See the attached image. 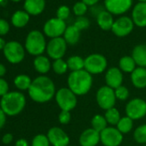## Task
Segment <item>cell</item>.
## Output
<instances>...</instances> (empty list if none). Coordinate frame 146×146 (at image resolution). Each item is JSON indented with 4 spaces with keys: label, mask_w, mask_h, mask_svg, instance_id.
<instances>
[{
    "label": "cell",
    "mask_w": 146,
    "mask_h": 146,
    "mask_svg": "<svg viewBox=\"0 0 146 146\" xmlns=\"http://www.w3.org/2000/svg\"><path fill=\"white\" fill-rule=\"evenodd\" d=\"M30 98L40 103L49 102L55 95V85L53 82L46 76H40L32 81L29 89Z\"/></svg>",
    "instance_id": "obj_1"
},
{
    "label": "cell",
    "mask_w": 146,
    "mask_h": 146,
    "mask_svg": "<svg viewBox=\"0 0 146 146\" xmlns=\"http://www.w3.org/2000/svg\"><path fill=\"white\" fill-rule=\"evenodd\" d=\"M92 83L91 74L85 70L71 71L67 79L68 88L76 96L87 94L92 87Z\"/></svg>",
    "instance_id": "obj_2"
},
{
    "label": "cell",
    "mask_w": 146,
    "mask_h": 146,
    "mask_svg": "<svg viewBox=\"0 0 146 146\" xmlns=\"http://www.w3.org/2000/svg\"><path fill=\"white\" fill-rule=\"evenodd\" d=\"M0 105L5 114L14 116L23 110L26 105V99L24 95L20 92H9L2 97Z\"/></svg>",
    "instance_id": "obj_3"
},
{
    "label": "cell",
    "mask_w": 146,
    "mask_h": 146,
    "mask_svg": "<svg viewBox=\"0 0 146 146\" xmlns=\"http://www.w3.org/2000/svg\"><path fill=\"white\" fill-rule=\"evenodd\" d=\"M25 48L31 55H41L46 49V40L42 33L38 30L31 31L27 36L25 41Z\"/></svg>",
    "instance_id": "obj_4"
},
{
    "label": "cell",
    "mask_w": 146,
    "mask_h": 146,
    "mask_svg": "<svg viewBox=\"0 0 146 146\" xmlns=\"http://www.w3.org/2000/svg\"><path fill=\"white\" fill-rule=\"evenodd\" d=\"M56 102L62 111H70L74 109L78 103L77 96L69 88L59 89L55 95Z\"/></svg>",
    "instance_id": "obj_5"
},
{
    "label": "cell",
    "mask_w": 146,
    "mask_h": 146,
    "mask_svg": "<svg viewBox=\"0 0 146 146\" xmlns=\"http://www.w3.org/2000/svg\"><path fill=\"white\" fill-rule=\"evenodd\" d=\"M108 66L107 58L99 53H93L84 58V70L90 74L102 73Z\"/></svg>",
    "instance_id": "obj_6"
},
{
    "label": "cell",
    "mask_w": 146,
    "mask_h": 146,
    "mask_svg": "<svg viewBox=\"0 0 146 146\" xmlns=\"http://www.w3.org/2000/svg\"><path fill=\"white\" fill-rule=\"evenodd\" d=\"M96 102L99 107L104 110L114 108L116 102L114 90L107 85L101 87L96 93Z\"/></svg>",
    "instance_id": "obj_7"
},
{
    "label": "cell",
    "mask_w": 146,
    "mask_h": 146,
    "mask_svg": "<svg viewBox=\"0 0 146 146\" xmlns=\"http://www.w3.org/2000/svg\"><path fill=\"white\" fill-rule=\"evenodd\" d=\"M4 54L6 59L11 64H18L22 62L25 56L23 46L17 41H10L6 43L4 49Z\"/></svg>",
    "instance_id": "obj_8"
},
{
    "label": "cell",
    "mask_w": 146,
    "mask_h": 146,
    "mask_svg": "<svg viewBox=\"0 0 146 146\" xmlns=\"http://www.w3.org/2000/svg\"><path fill=\"white\" fill-rule=\"evenodd\" d=\"M125 113L132 120L143 118L146 115V102L140 98L131 100L125 106Z\"/></svg>",
    "instance_id": "obj_9"
},
{
    "label": "cell",
    "mask_w": 146,
    "mask_h": 146,
    "mask_svg": "<svg viewBox=\"0 0 146 146\" xmlns=\"http://www.w3.org/2000/svg\"><path fill=\"white\" fill-rule=\"evenodd\" d=\"M67 49V43L63 37L52 39L46 45V52L48 56L54 60L62 58L65 54Z\"/></svg>",
    "instance_id": "obj_10"
},
{
    "label": "cell",
    "mask_w": 146,
    "mask_h": 146,
    "mask_svg": "<svg viewBox=\"0 0 146 146\" xmlns=\"http://www.w3.org/2000/svg\"><path fill=\"white\" fill-rule=\"evenodd\" d=\"M66 28L67 27L64 21L58 18H52L45 23L43 31L46 36L53 39L64 35Z\"/></svg>",
    "instance_id": "obj_11"
},
{
    "label": "cell",
    "mask_w": 146,
    "mask_h": 146,
    "mask_svg": "<svg viewBox=\"0 0 146 146\" xmlns=\"http://www.w3.org/2000/svg\"><path fill=\"white\" fill-rule=\"evenodd\" d=\"M100 137L104 146H119L123 141V134L115 127H107L100 132Z\"/></svg>",
    "instance_id": "obj_12"
},
{
    "label": "cell",
    "mask_w": 146,
    "mask_h": 146,
    "mask_svg": "<svg viewBox=\"0 0 146 146\" xmlns=\"http://www.w3.org/2000/svg\"><path fill=\"white\" fill-rule=\"evenodd\" d=\"M134 23L128 17H121L114 21L112 27V32L118 37H125L131 33Z\"/></svg>",
    "instance_id": "obj_13"
},
{
    "label": "cell",
    "mask_w": 146,
    "mask_h": 146,
    "mask_svg": "<svg viewBox=\"0 0 146 146\" xmlns=\"http://www.w3.org/2000/svg\"><path fill=\"white\" fill-rule=\"evenodd\" d=\"M104 5L112 15H122L131 8L132 0H105Z\"/></svg>",
    "instance_id": "obj_14"
},
{
    "label": "cell",
    "mask_w": 146,
    "mask_h": 146,
    "mask_svg": "<svg viewBox=\"0 0 146 146\" xmlns=\"http://www.w3.org/2000/svg\"><path fill=\"white\" fill-rule=\"evenodd\" d=\"M47 137L53 146H68L70 137L67 133L59 127H52L47 132Z\"/></svg>",
    "instance_id": "obj_15"
},
{
    "label": "cell",
    "mask_w": 146,
    "mask_h": 146,
    "mask_svg": "<svg viewBox=\"0 0 146 146\" xmlns=\"http://www.w3.org/2000/svg\"><path fill=\"white\" fill-rule=\"evenodd\" d=\"M105 80L107 86L113 90L121 86L123 83V74L121 70L118 67L109 68L106 72Z\"/></svg>",
    "instance_id": "obj_16"
},
{
    "label": "cell",
    "mask_w": 146,
    "mask_h": 146,
    "mask_svg": "<svg viewBox=\"0 0 146 146\" xmlns=\"http://www.w3.org/2000/svg\"><path fill=\"white\" fill-rule=\"evenodd\" d=\"M131 19L134 23V25L139 28L146 27V2H139L133 7Z\"/></svg>",
    "instance_id": "obj_17"
},
{
    "label": "cell",
    "mask_w": 146,
    "mask_h": 146,
    "mask_svg": "<svg viewBox=\"0 0 146 146\" xmlns=\"http://www.w3.org/2000/svg\"><path fill=\"white\" fill-rule=\"evenodd\" d=\"M100 141V132L93 128L84 130L79 137V143L81 146H96Z\"/></svg>",
    "instance_id": "obj_18"
},
{
    "label": "cell",
    "mask_w": 146,
    "mask_h": 146,
    "mask_svg": "<svg viewBox=\"0 0 146 146\" xmlns=\"http://www.w3.org/2000/svg\"><path fill=\"white\" fill-rule=\"evenodd\" d=\"M132 84L137 89H143L146 87V68L137 67L131 75Z\"/></svg>",
    "instance_id": "obj_19"
},
{
    "label": "cell",
    "mask_w": 146,
    "mask_h": 146,
    "mask_svg": "<svg viewBox=\"0 0 146 146\" xmlns=\"http://www.w3.org/2000/svg\"><path fill=\"white\" fill-rule=\"evenodd\" d=\"M46 6L45 0H25V11L32 16H37L43 12Z\"/></svg>",
    "instance_id": "obj_20"
},
{
    "label": "cell",
    "mask_w": 146,
    "mask_h": 146,
    "mask_svg": "<svg viewBox=\"0 0 146 146\" xmlns=\"http://www.w3.org/2000/svg\"><path fill=\"white\" fill-rule=\"evenodd\" d=\"M97 24L98 26L105 31H108L112 29V27L113 25V15L109 13L108 11H102L98 13L96 17Z\"/></svg>",
    "instance_id": "obj_21"
},
{
    "label": "cell",
    "mask_w": 146,
    "mask_h": 146,
    "mask_svg": "<svg viewBox=\"0 0 146 146\" xmlns=\"http://www.w3.org/2000/svg\"><path fill=\"white\" fill-rule=\"evenodd\" d=\"M131 57L138 67H146V45L139 44L136 46L131 52Z\"/></svg>",
    "instance_id": "obj_22"
},
{
    "label": "cell",
    "mask_w": 146,
    "mask_h": 146,
    "mask_svg": "<svg viewBox=\"0 0 146 146\" xmlns=\"http://www.w3.org/2000/svg\"><path fill=\"white\" fill-rule=\"evenodd\" d=\"M80 30H78L74 25H70L66 28L64 34V39L66 41L67 45H75L78 42L80 39Z\"/></svg>",
    "instance_id": "obj_23"
},
{
    "label": "cell",
    "mask_w": 146,
    "mask_h": 146,
    "mask_svg": "<svg viewBox=\"0 0 146 146\" xmlns=\"http://www.w3.org/2000/svg\"><path fill=\"white\" fill-rule=\"evenodd\" d=\"M34 66H35V69L38 72L41 73V74H45V73H47L50 70L51 62L48 59V58L42 56V55H40L35 58Z\"/></svg>",
    "instance_id": "obj_24"
},
{
    "label": "cell",
    "mask_w": 146,
    "mask_h": 146,
    "mask_svg": "<svg viewBox=\"0 0 146 146\" xmlns=\"http://www.w3.org/2000/svg\"><path fill=\"white\" fill-rule=\"evenodd\" d=\"M29 21V14L23 11H16L11 18V23L16 28H23L26 26Z\"/></svg>",
    "instance_id": "obj_25"
},
{
    "label": "cell",
    "mask_w": 146,
    "mask_h": 146,
    "mask_svg": "<svg viewBox=\"0 0 146 146\" xmlns=\"http://www.w3.org/2000/svg\"><path fill=\"white\" fill-rule=\"evenodd\" d=\"M68 69L71 71H78L81 70H84V59L78 55L71 56L67 59Z\"/></svg>",
    "instance_id": "obj_26"
},
{
    "label": "cell",
    "mask_w": 146,
    "mask_h": 146,
    "mask_svg": "<svg viewBox=\"0 0 146 146\" xmlns=\"http://www.w3.org/2000/svg\"><path fill=\"white\" fill-rule=\"evenodd\" d=\"M136 63L131 56H124L119 59V66L121 71L131 73L136 69Z\"/></svg>",
    "instance_id": "obj_27"
},
{
    "label": "cell",
    "mask_w": 146,
    "mask_h": 146,
    "mask_svg": "<svg viewBox=\"0 0 146 146\" xmlns=\"http://www.w3.org/2000/svg\"><path fill=\"white\" fill-rule=\"evenodd\" d=\"M117 125V129L122 133V134H126L128 132L131 131V130L132 129L133 126V120L129 118L128 116H125V117H121L119 121L118 122Z\"/></svg>",
    "instance_id": "obj_28"
},
{
    "label": "cell",
    "mask_w": 146,
    "mask_h": 146,
    "mask_svg": "<svg viewBox=\"0 0 146 146\" xmlns=\"http://www.w3.org/2000/svg\"><path fill=\"white\" fill-rule=\"evenodd\" d=\"M14 84L16 85V87L21 90H26L30 88L32 81L30 79V78L27 75H18L15 80H14Z\"/></svg>",
    "instance_id": "obj_29"
},
{
    "label": "cell",
    "mask_w": 146,
    "mask_h": 146,
    "mask_svg": "<svg viewBox=\"0 0 146 146\" xmlns=\"http://www.w3.org/2000/svg\"><path fill=\"white\" fill-rule=\"evenodd\" d=\"M91 125H92V128L98 132L102 131L104 129L108 127V122L105 117L101 114H96L92 118Z\"/></svg>",
    "instance_id": "obj_30"
},
{
    "label": "cell",
    "mask_w": 146,
    "mask_h": 146,
    "mask_svg": "<svg viewBox=\"0 0 146 146\" xmlns=\"http://www.w3.org/2000/svg\"><path fill=\"white\" fill-rule=\"evenodd\" d=\"M104 117H105L107 122L110 125H117L121 118L119 112L115 108H112L108 110H106Z\"/></svg>",
    "instance_id": "obj_31"
},
{
    "label": "cell",
    "mask_w": 146,
    "mask_h": 146,
    "mask_svg": "<svg viewBox=\"0 0 146 146\" xmlns=\"http://www.w3.org/2000/svg\"><path fill=\"white\" fill-rule=\"evenodd\" d=\"M133 137L138 143H146V124L139 125L135 130Z\"/></svg>",
    "instance_id": "obj_32"
},
{
    "label": "cell",
    "mask_w": 146,
    "mask_h": 146,
    "mask_svg": "<svg viewBox=\"0 0 146 146\" xmlns=\"http://www.w3.org/2000/svg\"><path fill=\"white\" fill-rule=\"evenodd\" d=\"M52 70L56 74H58V75L64 74L68 70L67 62H65L62 58L54 60V62L52 63Z\"/></svg>",
    "instance_id": "obj_33"
},
{
    "label": "cell",
    "mask_w": 146,
    "mask_h": 146,
    "mask_svg": "<svg viewBox=\"0 0 146 146\" xmlns=\"http://www.w3.org/2000/svg\"><path fill=\"white\" fill-rule=\"evenodd\" d=\"M73 13H74L78 17H84V14H86L88 11V5H85L84 2H77L74 6H73Z\"/></svg>",
    "instance_id": "obj_34"
},
{
    "label": "cell",
    "mask_w": 146,
    "mask_h": 146,
    "mask_svg": "<svg viewBox=\"0 0 146 146\" xmlns=\"http://www.w3.org/2000/svg\"><path fill=\"white\" fill-rule=\"evenodd\" d=\"M50 142L47 136L43 134L36 135L32 141V146H49Z\"/></svg>",
    "instance_id": "obj_35"
},
{
    "label": "cell",
    "mask_w": 146,
    "mask_h": 146,
    "mask_svg": "<svg viewBox=\"0 0 146 146\" xmlns=\"http://www.w3.org/2000/svg\"><path fill=\"white\" fill-rule=\"evenodd\" d=\"M90 20L85 17H79L75 21L74 26L80 31L87 29L90 27Z\"/></svg>",
    "instance_id": "obj_36"
},
{
    "label": "cell",
    "mask_w": 146,
    "mask_h": 146,
    "mask_svg": "<svg viewBox=\"0 0 146 146\" xmlns=\"http://www.w3.org/2000/svg\"><path fill=\"white\" fill-rule=\"evenodd\" d=\"M115 96L116 99L120 100V101H125L129 97V90L125 86H119L117 89L114 90Z\"/></svg>",
    "instance_id": "obj_37"
},
{
    "label": "cell",
    "mask_w": 146,
    "mask_h": 146,
    "mask_svg": "<svg viewBox=\"0 0 146 146\" xmlns=\"http://www.w3.org/2000/svg\"><path fill=\"white\" fill-rule=\"evenodd\" d=\"M70 13V8L66 5H62L57 11V18L64 21L69 17Z\"/></svg>",
    "instance_id": "obj_38"
},
{
    "label": "cell",
    "mask_w": 146,
    "mask_h": 146,
    "mask_svg": "<svg viewBox=\"0 0 146 146\" xmlns=\"http://www.w3.org/2000/svg\"><path fill=\"white\" fill-rule=\"evenodd\" d=\"M70 113L69 111H61L58 115V120L63 125H67L70 121Z\"/></svg>",
    "instance_id": "obj_39"
},
{
    "label": "cell",
    "mask_w": 146,
    "mask_h": 146,
    "mask_svg": "<svg viewBox=\"0 0 146 146\" xmlns=\"http://www.w3.org/2000/svg\"><path fill=\"white\" fill-rule=\"evenodd\" d=\"M9 90V85H8V83L3 79V78H0V96H5L6 94H8Z\"/></svg>",
    "instance_id": "obj_40"
},
{
    "label": "cell",
    "mask_w": 146,
    "mask_h": 146,
    "mask_svg": "<svg viewBox=\"0 0 146 146\" xmlns=\"http://www.w3.org/2000/svg\"><path fill=\"white\" fill-rule=\"evenodd\" d=\"M9 30H10L9 23L4 19H0V35H6L9 32Z\"/></svg>",
    "instance_id": "obj_41"
},
{
    "label": "cell",
    "mask_w": 146,
    "mask_h": 146,
    "mask_svg": "<svg viewBox=\"0 0 146 146\" xmlns=\"http://www.w3.org/2000/svg\"><path fill=\"white\" fill-rule=\"evenodd\" d=\"M6 114L5 113V112L2 110V108H0V129H1L5 124V121H6Z\"/></svg>",
    "instance_id": "obj_42"
},
{
    "label": "cell",
    "mask_w": 146,
    "mask_h": 146,
    "mask_svg": "<svg viewBox=\"0 0 146 146\" xmlns=\"http://www.w3.org/2000/svg\"><path fill=\"white\" fill-rule=\"evenodd\" d=\"M13 140V136L11 133H7L5 134L3 138H2V142L5 144H9L10 143H11V141Z\"/></svg>",
    "instance_id": "obj_43"
},
{
    "label": "cell",
    "mask_w": 146,
    "mask_h": 146,
    "mask_svg": "<svg viewBox=\"0 0 146 146\" xmlns=\"http://www.w3.org/2000/svg\"><path fill=\"white\" fill-rule=\"evenodd\" d=\"M82 2H84L88 6H93L99 2V0H82Z\"/></svg>",
    "instance_id": "obj_44"
},
{
    "label": "cell",
    "mask_w": 146,
    "mask_h": 146,
    "mask_svg": "<svg viewBox=\"0 0 146 146\" xmlns=\"http://www.w3.org/2000/svg\"><path fill=\"white\" fill-rule=\"evenodd\" d=\"M16 146H29V144H28V142L25 139L21 138V139H19V140L17 141Z\"/></svg>",
    "instance_id": "obj_45"
},
{
    "label": "cell",
    "mask_w": 146,
    "mask_h": 146,
    "mask_svg": "<svg viewBox=\"0 0 146 146\" xmlns=\"http://www.w3.org/2000/svg\"><path fill=\"white\" fill-rule=\"evenodd\" d=\"M6 73V68L4 64H0V77H3Z\"/></svg>",
    "instance_id": "obj_46"
},
{
    "label": "cell",
    "mask_w": 146,
    "mask_h": 146,
    "mask_svg": "<svg viewBox=\"0 0 146 146\" xmlns=\"http://www.w3.org/2000/svg\"><path fill=\"white\" fill-rule=\"evenodd\" d=\"M5 46H6L5 40L3 38L0 37V50H4L5 47Z\"/></svg>",
    "instance_id": "obj_47"
},
{
    "label": "cell",
    "mask_w": 146,
    "mask_h": 146,
    "mask_svg": "<svg viewBox=\"0 0 146 146\" xmlns=\"http://www.w3.org/2000/svg\"><path fill=\"white\" fill-rule=\"evenodd\" d=\"M7 4V0H0V5L1 6H5Z\"/></svg>",
    "instance_id": "obj_48"
},
{
    "label": "cell",
    "mask_w": 146,
    "mask_h": 146,
    "mask_svg": "<svg viewBox=\"0 0 146 146\" xmlns=\"http://www.w3.org/2000/svg\"><path fill=\"white\" fill-rule=\"evenodd\" d=\"M139 2H142V3H145L146 2V0H138Z\"/></svg>",
    "instance_id": "obj_49"
},
{
    "label": "cell",
    "mask_w": 146,
    "mask_h": 146,
    "mask_svg": "<svg viewBox=\"0 0 146 146\" xmlns=\"http://www.w3.org/2000/svg\"><path fill=\"white\" fill-rule=\"evenodd\" d=\"M11 1H13V2H19V1H21V0H11Z\"/></svg>",
    "instance_id": "obj_50"
},
{
    "label": "cell",
    "mask_w": 146,
    "mask_h": 146,
    "mask_svg": "<svg viewBox=\"0 0 146 146\" xmlns=\"http://www.w3.org/2000/svg\"><path fill=\"white\" fill-rule=\"evenodd\" d=\"M143 146H146V144H145V145H143Z\"/></svg>",
    "instance_id": "obj_51"
},
{
    "label": "cell",
    "mask_w": 146,
    "mask_h": 146,
    "mask_svg": "<svg viewBox=\"0 0 146 146\" xmlns=\"http://www.w3.org/2000/svg\"><path fill=\"white\" fill-rule=\"evenodd\" d=\"M68 146H70V145H68Z\"/></svg>",
    "instance_id": "obj_52"
}]
</instances>
